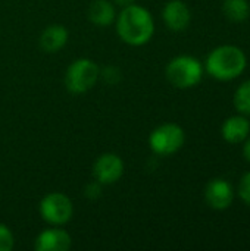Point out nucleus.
<instances>
[{
    "mask_svg": "<svg viewBox=\"0 0 250 251\" xmlns=\"http://www.w3.org/2000/svg\"><path fill=\"white\" fill-rule=\"evenodd\" d=\"M116 32L124 43L130 46H143L153 37L155 22L146 7L133 3L122 7L116 21Z\"/></svg>",
    "mask_w": 250,
    "mask_h": 251,
    "instance_id": "obj_1",
    "label": "nucleus"
},
{
    "mask_svg": "<svg viewBox=\"0 0 250 251\" xmlns=\"http://www.w3.org/2000/svg\"><path fill=\"white\" fill-rule=\"evenodd\" d=\"M248 59L237 46H220L214 49L206 59L208 74L220 81L237 78L246 69Z\"/></svg>",
    "mask_w": 250,
    "mask_h": 251,
    "instance_id": "obj_2",
    "label": "nucleus"
},
{
    "mask_svg": "<svg viewBox=\"0 0 250 251\" xmlns=\"http://www.w3.org/2000/svg\"><path fill=\"white\" fill-rule=\"evenodd\" d=\"M100 78V68L91 59H77L72 62L65 74L66 90L72 94H83L91 90Z\"/></svg>",
    "mask_w": 250,
    "mask_h": 251,
    "instance_id": "obj_3",
    "label": "nucleus"
},
{
    "mask_svg": "<svg viewBox=\"0 0 250 251\" xmlns=\"http://www.w3.org/2000/svg\"><path fill=\"white\" fill-rule=\"evenodd\" d=\"M167 79L177 88L186 90L197 85L203 75L202 63L193 56H177L167 66Z\"/></svg>",
    "mask_w": 250,
    "mask_h": 251,
    "instance_id": "obj_4",
    "label": "nucleus"
},
{
    "mask_svg": "<svg viewBox=\"0 0 250 251\" xmlns=\"http://www.w3.org/2000/svg\"><path fill=\"white\" fill-rule=\"evenodd\" d=\"M186 135L180 125L164 124L155 128L149 137V146L153 153L159 156H169L177 153L184 144Z\"/></svg>",
    "mask_w": 250,
    "mask_h": 251,
    "instance_id": "obj_5",
    "label": "nucleus"
},
{
    "mask_svg": "<svg viewBox=\"0 0 250 251\" xmlns=\"http://www.w3.org/2000/svg\"><path fill=\"white\" fill-rule=\"evenodd\" d=\"M40 215L44 222L60 226L71 221L74 215V206L68 196L63 193H49L40 201Z\"/></svg>",
    "mask_w": 250,
    "mask_h": 251,
    "instance_id": "obj_6",
    "label": "nucleus"
},
{
    "mask_svg": "<svg viewBox=\"0 0 250 251\" xmlns=\"http://www.w3.org/2000/svg\"><path fill=\"white\" fill-rule=\"evenodd\" d=\"M124 174V162L115 153H103L93 165V176L102 185H111L121 179Z\"/></svg>",
    "mask_w": 250,
    "mask_h": 251,
    "instance_id": "obj_7",
    "label": "nucleus"
},
{
    "mask_svg": "<svg viewBox=\"0 0 250 251\" xmlns=\"http://www.w3.org/2000/svg\"><path fill=\"white\" fill-rule=\"evenodd\" d=\"M72 246L71 235L60 228H49L38 234L34 243L37 251H68Z\"/></svg>",
    "mask_w": 250,
    "mask_h": 251,
    "instance_id": "obj_8",
    "label": "nucleus"
},
{
    "mask_svg": "<svg viewBox=\"0 0 250 251\" xmlns=\"http://www.w3.org/2000/svg\"><path fill=\"white\" fill-rule=\"evenodd\" d=\"M233 188L231 185L221 178H215L208 182L205 188V200L215 210H224L230 207L233 201Z\"/></svg>",
    "mask_w": 250,
    "mask_h": 251,
    "instance_id": "obj_9",
    "label": "nucleus"
},
{
    "mask_svg": "<svg viewBox=\"0 0 250 251\" xmlns=\"http://www.w3.org/2000/svg\"><path fill=\"white\" fill-rule=\"evenodd\" d=\"M162 18L167 26L172 31H184L192 19L190 9L181 0H171L162 10Z\"/></svg>",
    "mask_w": 250,
    "mask_h": 251,
    "instance_id": "obj_10",
    "label": "nucleus"
},
{
    "mask_svg": "<svg viewBox=\"0 0 250 251\" xmlns=\"http://www.w3.org/2000/svg\"><path fill=\"white\" fill-rule=\"evenodd\" d=\"M68 29L63 25H49L40 35V47L46 53H57L68 43Z\"/></svg>",
    "mask_w": 250,
    "mask_h": 251,
    "instance_id": "obj_11",
    "label": "nucleus"
},
{
    "mask_svg": "<svg viewBox=\"0 0 250 251\" xmlns=\"http://www.w3.org/2000/svg\"><path fill=\"white\" fill-rule=\"evenodd\" d=\"M250 132V122L245 116H231L228 118L221 128V134L227 143L237 144L248 138Z\"/></svg>",
    "mask_w": 250,
    "mask_h": 251,
    "instance_id": "obj_12",
    "label": "nucleus"
},
{
    "mask_svg": "<svg viewBox=\"0 0 250 251\" xmlns=\"http://www.w3.org/2000/svg\"><path fill=\"white\" fill-rule=\"evenodd\" d=\"M115 6L109 0H94L88 7V19L99 26L111 25L115 21Z\"/></svg>",
    "mask_w": 250,
    "mask_h": 251,
    "instance_id": "obj_13",
    "label": "nucleus"
},
{
    "mask_svg": "<svg viewBox=\"0 0 250 251\" xmlns=\"http://www.w3.org/2000/svg\"><path fill=\"white\" fill-rule=\"evenodd\" d=\"M224 15L233 22H243L249 18L250 4L248 0H224Z\"/></svg>",
    "mask_w": 250,
    "mask_h": 251,
    "instance_id": "obj_14",
    "label": "nucleus"
},
{
    "mask_svg": "<svg viewBox=\"0 0 250 251\" xmlns=\"http://www.w3.org/2000/svg\"><path fill=\"white\" fill-rule=\"evenodd\" d=\"M234 106L243 115H250V79L245 81L234 93Z\"/></svg>",
    "mask_w": 250,
    "mask_h": 251,
    "instance_id": "obj_15",
    "label": "nucleus"
},
{
    "mask_svg": "<svg viewBox=\"0 0 250 251\" xmlns=\"http://www.w3.org/2000/svg\"><path fill=\"white\" fill-rule=\"evenodd\" d=\"M13 246H15V238L12 231L4 224H0V251H10Z\"/></svg>",
    "mask_w": 250,
    "mask_h": 251,
    "instance_id": "obj_16",
    "label": "nucleus"
},
{
    "mask_svg": "<svg viewBox=\"0 0 250 251\" xmlns=\"http://www.w3.org/2000/svg\"><path fill=\"white\" fill-rule=\"evenodd\" d=\"M239 196L240 199L250 206V172H248L242 181H240V187H239Z\"/></svg>",
    "mask_w": 250,
    "mask_h": 251,
    "instance_id": "obj_17",
    "label": "nucleus"
},
{
    "mask_svg": "<svg viewBox=\"0 0 250 251\" xmlns=\"http://www.w3.org/2000/svg\"><path fill=\"white\" fill-rule=\"evenodd\" d=\"M84 194L88 199H97V197H100V194H102V184L94 179L91 184H88L85 187V193Z\"/></svg>",
    "mask_w": 250,
    "mask_h": 251,
    "instance_id": "obj_18",
    "label": "nucleus"
},
{
    "mask_svg": "<svg viewBox=\"0 0 250 251\" xmlns=\"http://www.w3.org/2000/svg\"><path fill=\"white\" fill-rule=\"evenodd\" d=\"M243 156H245V159L250 163V138L245 143V146H243Z\"/></svg>",
    "mask_w": 250,
    "mask_h": 251,
    "instance_id": "obj_19",
    "label": "nucleus"
},
{
    "mask_svg": "<svg viewBox=\"0 0 250 251\" xmlns=\"http://www.w3.org/2000/svg\"><path fill=\"white\" fill-rule=\"evenodd\" d=\"M113 3H115V4H118V6H121V7H125V6L133 4V3H134V0H113Z\"/></svg>",
    "mask_w": 250,
    "mask_h": 251,
    "instance_id": "obj_20",
    "label": "nucleus"
}]
</instances>
